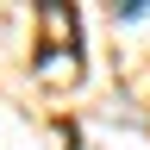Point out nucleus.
Segmentation results:
<instances>
[{"mask_svg": "<svg viewBox=\"0 0 150 150\" xmlns=\"http://www.w3.org/2000/svg\"><path fill=\"white\" fill-rule=\"evenodd\" d=\"M112 13H119V25H138V19H144L150 6H144V0H119V6H112Z\"/></svg>", "mask_w": 150, "mask_h": 150, "instance_id": "obj_1", "label": "nucleus"}]
</instances>
